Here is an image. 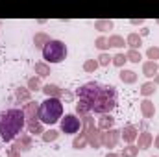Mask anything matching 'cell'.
Masks as SVG:
<instances>
[{"instance_id":"cell-22","label":"cell","mask_w":159,"mask_h":157,"mask_svg":"<svg viewBox=\"0 0 159 157\" xmlns=\"http://www.w3.org/2000/svg\"><path fill=\"white\" fill-rule=\"evenodd\" d=\"M156 91H157V87L154 85V81H152V79L144 81V83L141 85V89H139L141 96H144V98H150V96H154V94H156Z\"/></svg>"},{"instance_id":"cell-37","label":"cell","mask_w":159,"mask_h":157,"mask_svg":"<svg viewBox=\"0 0 159 157\" xmlns=\"http://www.w3.org/2000/svg\"><path fill=\"white\" fill-rule=\"evenodd\" d=\"M6 157H22V154H20L15 146H9L7 152H6Z\"/></svg>"},{"instance_id":"cell-16","label":"cell","mask_w":159,"mask_h":157,"mask_svg":"<svg viewBox=\"0 0 159 157\" xmlns=\"http://www.w3.org/2000/svg\"><path fill=\"white\" fill-rule=\"evenodd\" d=\"M119 79L122 81V83H126V85H133V83H137L139 74H137L135 70H129V69H120Z\"/></svg>"},{"instance_id":"cell-32","label":"cell","mask_w":159,"mask_h":157,"mask_svg":"<svg viewBox=\"0 0 159 157\" xmlns=\"http://www.w3.org/2000/svg\"><path fill=\"white\" fill-rule=\"evenodd\" d=\"M139 155V148L135 144H126L120 152V157H137Z\"/></svg>"},{"instance_id":"cell-44","label":"cell","mask_w":159,"mask_h":157,"mask_svg":"<svg viewBox=\"0 0 159 157\" xmlns=\"http://www.w3.org/2000/svg\"><path fill=\"white\" fill-rule=\"evenodd\" d=\"M156 22H157V24H159V20H156Z\"/></svg>"},{"instance_id":"cell-45","label":"cell","mask_w":159,"mask_h":157,"mask_svg":"<svg viewBox=\"0 0 159 157\" xmlns=\"http://www.w3.org/2000/svg\"><path fill=\"white\" fill-rule=\"evenodd\" d=\"M157 67H159V63H157Z\"/></svg>"},{"instance_id":"cell-27","label":"cell","mask_w":159,"mask_h":157,"mask_svg":"<svg viewBox=\"0 0 159 157\" xmlns=\"http://www.w3.org/2000/svg\"><path fill=\"white\" fill-rule=\"evenodd\" d=\"M74 111H76V115H80V117H87V115L93 113V111H91V105H89L87 102H83V100H78V102L74 104Z\"/></svg>"},{"instance_id":"cell-7","label":"cell","mask_w":159,"mask_h":157,"mask_svg":"<svg viewBox=\"0 0 159 157\" xmlns=\"http://www.w3.org/2000/svg\"><path fill=\"white\" fill-rule=\"evenodd\" d=\"M11 146H15L20 154H22V152H30V150L34 148V137H32L30 133H20V135L13 141Z\"/></svg>"},{"instance_id":"cell-33","label":"cell","mask_w":159,"mask_h":157,"mask_svg":"<svg viewBox=\"0 0 159 157\" xmlns=\"http://www.w3.org/2000/svg\"><path fill=\"white\" fill-rule=\"evenodd\" d=\"M94 46L100 50V52H107L109 50V43H107V37L106 35H98L94 39Z\"/></svg>"},{"instance_id":"cell-39","label":"cell","mask_w":159,"mask_h":157,"mask_svg":"<svg viewBox=\"0 0 159 157\" xmlns=\"http://www.w3.org/2000/svg\"><path fill=\"white\" fill-rule=\"evenodd\" d=\"M141 37H146V35H150V28H146V26H143L141 28V32H137Z\"/></svg>"},{"instance_id":"cell-17","label":"cell","mask_w":159,"mask_h":157,"mask_svg":"<svg viewBox=\"0 0 159 157\" xmlns=\"http://www.w3.org/2000/svg\"><path fill=\"white\" fill-rule=\"evenodd\" d=\"M126 46L128 50H139L143 46V37L137 34V32H131L126 35Z\"/></svg>"},{"instance_id":"cell-20","label":"cell","mask_w":159,"mask_h":157,"mask_svg":"<svg viewBox=\"0 0 159 157\" xmlns=\"http://www.w3.org/2000/svg\"><path fill=\"white\" fill-rule=\"evenodd\" d=\"M26 129H28V133L32 137H35V135L41 137L44 133V124L41 120H30V122H26Z\"/></svg>"},{"instance_id":"cell-6","label":"cell","mask_w":159,"mask_h":157,"mask_svg":"<svg viewBox=\"0 0 159 157\" xmlns=\"http://www.w3.org/2000/svg\"><path fill=\"white\" fill-rule=\"evenodd\" d=\"M120 142V129H107L102 133V146L107 148L109 152H113V148H117V144Z\"/></svg>"},{"instance_id":"cell-24","label":"cell","mask_w":159,"mask_h":157,"mask_svg":"<svg viewBox=\"0 0 159 157\" xmlns=\"http://www.w3.org/2000/svg\"><path fill=\"white\" fill-rule=\"evenodd\" d=\"M59 131L57 129H54V128H50V129H44V133L41 135V141L43 142H46V144H50V142H56L57 139H59Z\"/></svg>"},{"instance_id":"cell-23","label":"cell","mask_w":159,"mask_h":157,"mask_svg":"<svg viewBox=\"0 0 159 157\" xmlns=\"http://www.w3.org/2000/svg\"><path fill=\"white\" fill-rule=\"evenodd\" d=\"M80 122H81V128H80V131L81 133H89L91 129H94L96 128V124H94V118H93V115H87V117H81L80 118Z\"/></svg>"},{"instance_id":"cell-1","label":"cell","mask_w":159,"mask_h":157,"mask_svg":"<svg viewBox=\"0 0 159 157\" xmlns=\"http://www.w3.org/2000/svg\"><path fill=\"white\" fill-rule=\"evenodd\" d=\"M78 100H83L91 105V111L100 115H111V111L117 107V89L115 85H106L100 81H87L80 85L74 92Z\"/></svg>"},{"instance_id":"cell-19","label":"cell","mask_w":159,"mask_h":157,"mask_svg":"<svg viewBox=\"0 0 159 157\" xmlns=\"http://www.w3.org/2000/svg\"><path fill=\"white\" fill-rule=\"evenodd\" d=\"M50 41H52V37L46 32H35V35H34V46H35V50H43Z\"/></svg>"},{"instance_id":"cell-29","label":"cell","mask_w":159,"mask_h":157,"mask_svg":"<svg viewBox=\"0 0 159 157\" xmlns=\"http://www.w3.org/2000/svg\"><path fill=\"white\" fill-rule=\"evenodd\" d=\"M26 87H28V91H30V92H37V91H41V89H43L41 78H39V76H32V78H28Z\"/></svg>"},{"instance_id":"cell-36","label":"cell","mask_w":159,"mask_h":157,"mask_svg":"<svg viewBox=\"0 0 159 157\" xmlns=\"http://www.w3.org/2000/svg\"><path fill=\"white\" fill-rule=\"evenodd\" d=\"M96 61H98V67H109V63H111L109 52H100V56L96 57Z\"/></svg>"},{"instance_id":"cell-21","label":"cell","mask_w":159,"mask_h":157,"mask_svg":"<svg viewBox=\"0 0 159 157\" xmlns=\"http://www.w3.org/2000/svg\"><path fill=\"white\" fill-rule=\"evenodd\" d=\"M113 28H115V22L109 20V19H98V20H94V30L100 32V34H106V32H109Z\"/></svg>"},{"instance_id":"cell-12","label":"cell","mask_w":159,"mask_h":157,"mask_svg":"<svg viewBox=\"0 0 159 157\" xmlns=\"http://www.w3.org/2000/svg\"><path fill=\"white\" fill-rule=\"evenodd\" d=\"M41 91L44 92L46 98H61L63 92H65V89H61V87L56 85V83H46V85H43Z\"/></svg>"},{"instance_id":"cell-26","label":"cell","mask_w":159,"mask_h":157,"mask_svg":"<svg viewBox=\"0 0 159 157\" xmlns=\"http://www.w3.org/2000/svg\"><path fill=\"white\" fill-rule=\"evenodd\" d=\"M87 146H89V142H87V135L80 131L78 135L72 139V148H74V150H85Z\"/></svg>"},{"instance_id":"cell-25","label":"cell","mask_w":159,"mask_h":157,"mask_svg":"<svg viewBox=\"0 0 159 157\" xmlns=\"http://www.w3.org/2000/svg\"><path fill=\"white\" fill-rule=\"evenodd\" d=\"M34 70H35V74H37L39 78H46V76L52 74V72H50V65L44 63V61H37V63L34 65Z\"/></svg>"},{"instance_id":"cell-35","label":"cell","mask_w":159,"mask_h":157,"mask_svg":"<svg viewBox=\"0 0 159 157\" xmlns=\"http://www.w3.org/2000/svg\"><path fill=\"white\" fill-rule=\"evenodd\" d=\"M146 59L154 61V63H159V46H150L146 50Z\"/></svg>"},{"instance_id":"cell-3","label":"cell","mask_w":159,"mask_h":157,"mask_svg":"<svg viewBox=\"0 0 159 157\" xmlns=\"http://www.w3.org/2000/svg\"><path fill=\"white\" fill-rule=\"evenodd\" d=\"M63 118L61 98H46L39 104V120L44 126H54Z\"/></svg>"},{"instance_id":"cell-9","label":"cell","mask_w":159,"mask_h":157,"mask_svg":"<svg viewBox=\"0 0 159 157\" xmlns=\"http://www.w3.org/2000/svg\"><path fill=\"white\" fill-rule=\"evenodd\" d=\"M22 113H24V118H26V122H30V120H39V102H28V104H24L22 107Z\"/></svg>"},{"instance_id":"cell-14","label":"cell","mask_w":159,"mask_h":157,"mask_svg":"<svg viewBox=\"0 0 159 157\" xmlns=\"http://www.w3.org/2000/svg\"><path fill=\"white\" fill-rule=\"evenodd\" d=\"M96 128L100 131H107V129H113L115 128V117L113 115H100L96 118Z\"/></svg>"},{"instance_id":"cell-40","label":"cell","mask_w":159,"mask_h":157,"mask_svg":"<svg viewBox=\"0 0 159 157\" xmlns=\"http://www.w3.org/2000/svg\"><path fill=\"white\" fill-rule=\"evenodd\" d=\"M154 146H156V148L159 150V133L156 135V137H154Z\"/></svg>"},{"instance_id":"cell-31","label":"cell","mask_w":159,"mask_h":157,"mask_svg":"<svg viewBox=\"0 0 159 157\" xmlns=\"http://www.w3.org/2000/svg\"><path fill=\"white\" fill-rule=\"evenodd\" d=\"M81 69H83V72H87V74H94L96 69H98V61H96V59H85L83 65H81Z\"/></svg>"},{"instance_id":"cell-34","label":"cell","mask_w":159,"mask_h":157,"mask_svg":"<svg viewBox=\"0 0 159 157\" xmlns=\"http://www.w3.org/2000/svg\"><path fill=\"white\" fill-rule=\"evenodd\" d=\"M126 59H128L129 63H141V61H143V54H141L139 50H128V52H126Z\"/></svg>"},{"instance_id":"cell-8","label":"cell","mask_w":159,"mask_h":157,"mask_svg":"<svg viewBox=\"0 0 159 157\" xmlns=\"http://www.w3.org/2000/svg\"><path fill=\"white\" fill-rule=\"evenodd\" d=\"M137 137H139V128L133 126V124H126V126L120 129V139H122L126 144L137 142Z\"/></svg>"},{"instance_id":"cell-10","label":"cell","mask_w":159,"mask_h":157,"mask_svg":"<svg viewBox=\"0 0 159 157\" xmlns=\"http://www.w3.org/2000/svg\"><path fill=\"white\" fill-rule=\"evenodd\" d=\"M152 144H154V135H152L148 129L139 131V137H137V144H135V146H137L139 150H150Z\"/></svg>"},{"instance_id":"cell-41","label":"cell","mask_w":159,"mask_h":157,"mask_svg":"<svg viewBox=\"0 0 159 157\" xmlns=\"http://www.w3.org/2000/svg\"><path fill=\"white\" fill-rule=\"evenodd\" d=\"M104 157H120V154H115V152H107Z\"/></svg>"},{"instance_id":"cell-38","label":"cell","mask_w":159,"mask_h":157,"mask_svg":"<svg viewBox=\"0 0 159 157\" xmlns=\"http://www.w3.org/2000/svg\"><path fill=\"white\" fill-rule=\"evenodd\" d=\"M131 26H144V19H129Z\"/></svg>"},{"instance_id":"cell-2","label":"cell","mask_w":159,"mask_h":157,"mask_svg":"<svg viewBox=\"0 0 159 157\" xmlns=\"http://www.w3.org/2000/svg\"><path fill=\"white\" fill-rule=\"evenodd\" d=\"M26 128V118L22 109L11 107L0 113V139L4 142H13Z\"/></svg>"},{"instance_id":"cell-30","label":"cell","mask_w":159,"mask_h":157,"mask_svg":"<svg viewBox=\"0 0 159 157\" xmlns=\"http://www.w3.org/2000/svg\"><path fill=\"white\" fill-rule=\"evenodd\" d=\"M126 63H128V59H126V54L124 52H117L115 56H111V65H115L117 69H122Z\"/></svg>"},{"instance_id":"cell-4","label":"cell","mask_w":159,"mask_h":157,"mask_svg":"<svg viewBox=\"0 0 159 157\" xmlns=\"http://www.w3.org/2000/svg\"><path fill=\"white\" fill-rule=\"evenodd\" d=\"M41 54H43L44 63H48V65H57V63H61V61L67 59L69 48H67V44L61 39H52L43 50H41Z\"/></svg>"},{"instance_id":"cell-42","label":"cell","mask_w":159,"mask_h":157,"mask_svg":"<svg viewBox=\"0 0 159 157\" xmlns=\"http://www.w3.org/2000/svg\"><path fill=\"white\" fill-rule=\"evenodd\" d=\"M152 81H154V85H156V87H159V74H157L154 79H152Z\"/></svg>"},{"instance_id":"cell-28","label":"cell","mask_w":159,"mask_h":157,"mask_svg":"<svg viewBox=\"0 0 159 157\" xmlns=\"http://www.w3.org/2000/svg\"><path fill=\"white\" fill-rule=\"evenodd\" d=\"M107 43H109V48H124L126 46V39L119 35V34H113L107 37Z\"/></svg>"},{"instance_id":"cell-18","label":"cell","mask_w":159,"mask_h":157,"mask_svg":"<svg viewBox=\"0 0 159 157\" xmlns=\"http://www.w3.org/2000/svg\"><path fill=\"white\" fill-rule=\"evenodd\" d=\"M157 74H159L157 63H154V61H144V63H143V76H144V78L154 79Z\"/></svg>"},{"instance_id":"cell-5","label":"cell","mask_w":159,"mask_h":157,"mask_svg":"<svg viewBox=\"0 0 159 157\" xmlns=\"http://www.w3.org/2000/svg\"><path fill=\"white\" fill-rule=\"evenodd\" d=\"M59 128H61V133H65V135H78L81 122L74 113H69L59 120Z\"/></svg>"},{"instance_id":"cell-13","label":"cell","mask_w":159,"mask_h":157,"mask_svg":"<svg viewBox=\"0 0 159 157\" xmlns=\"http://www.w3.org/2000/svg\"><path fill=\"white\" fill-rule=\"evenodd\" d=\"M141 115H143V118H146V120H152V118L156 117V104L152 100L144 98L141 102Z\"/></svg>"},{"instance_id":"cell-43","label":"cell","mask_w":159,"mask_h":157,"mask_svg":"<svg viewBox=\"0 0 159 157\" xmlns=\"http://www.w3.org/2000/svg\"><path fill=\"white\" fill-rule=\"evenodd\" d=\"M152 157H159V155H152Z\"/></svg>"},{"instance_id":"cell-15","label":"cell","mask_w":159,"mask_h":157,"mask_svg":"<svg viewBox=\"0 0 159 157\" xmlns=\"http://www.w3.org/2000/svg\"><path fill=\"white\" fill-rule=\"evenodd\" d=\"M13 100L17 102V104H28V102H32V92L28 91V87H17L15 89V94H13Z\"/></svg>"},{"instance_id":"cell-11","label":"cell","mask_w":159,"mask_h":157,"mask_svg":"<svg viewBox=\"0 0 159 157\" xmlns=\"http://www.w3.org/2000/svg\"><path fill=\"white\" fill-rule=\"evenodd\" d=\"M102 133H104V131H100L98 128H94V129H91V131L87 133V142H89V148H93V150L102 148Z\"/></svg>"}]
</instances>
